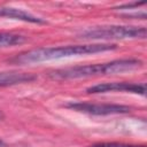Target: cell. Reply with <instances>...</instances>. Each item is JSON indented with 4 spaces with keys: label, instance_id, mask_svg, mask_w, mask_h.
I'll return each instance as SVG.
<instances>
[{
    "label": "cell",
    "instance_id": "8fae6325",
    "mask_svg": "<svg viewBox=\"0 0 147 147\" xmlns=\"http://www.w3.org/2000/svg\"><path fill=\"white\" fill-rule=\"evenodd\" d=\"M0 147H9V146H8V145H7V144H6V142L0 138Z\"/></svg>",
    "mask_w": 147,
    "mask_h": 147
},
{
    "label": "cell",
    "instance_id": "5b68a950",
    "mask_svg": "<svg viewBox=\"0 0 147 147\" xmlns=\"http://www.w3.org/2000/svg\"><path fill=\"white\" fill-rule=\"evenodd\" d=\"M87 93L98 94V93H107V92H129L134 94L145 95L146 85L138 83H129V82H111V83H100L86 88Z\"/></svg>",
    "mask_w": 147,
    "mask_h": 147
},
{
    "label": "cell",
    "instance_id": "52a82bcc",
    "mask_svg": "<svg viewBox=\"0 0 147 147\" xmlns=\"http://www.w3.org/2000/svg\"><path fill=\"white\" fill-rule=\"evenodd\" d=\"M37 79V76L29 72L18 71H1L0 72V87L13 86L17 84L31 83Z\"/></svg>",
    "mask_w": 147,
    "mask_h": 147
},
{
    "label": "cell",
    "instance_id": "ba28073f",
    "mask_svg": "<svg viewBox=\"0 0 147 147\" xmlns=\"http://www.w3.org/2000/svg\"><path fill=\"white\" fill-rule=\"evenodd\" d=\"M146 2L141 1V2H130V3H124L121 6L115 7L114 9L119 11L123 16L125 17H134V18H141L145 20L146 18V11L144 9H139V7L145 6Z\"/></svg>",
    "mask_w": 147,
    "mask_h": 147
},
{
    "label": "cell",
    "instance_id": "277c9868",
    "mask_svg": "<svg viewBox=\"0 0 147 147\" xmlns=\"http://www.w3.org/2000/svg\"><path fill=\"white\" fill-rule=\"evenodd\" d=\"M65 108H69L75 111L88 114V115H96V116H105V115H121V114H129L132 108L125 105H117V103H98V102H68Z\"/></svg>",
    "mask_w": 147,
    "mask_h": 147
},
{
    "label": "cell",
    "instance_id": "7c38bea8",
    "mask_svg": "<svg viewBox=\"0 0 147 147\" xmlns=\"http://www.w3.org/2000/svg\"><path fill=\"white\" fill-rule=\"evenodd\" d=\"M3 118H5V115H3V114H2V111L0 110V121H1V119H3Z\"/></svg>",
    "mask_w": 147,
    "mask_h": 147
},
{
    "label": "cell",
    "instance_id": "9c48e42d",
    "mask_svg": "<svg viewBox=\"0 0 147 147\" xmlns=\"http://www.w3.org/2000/svg\"><path fill=\"white\" fill-rule=\"evenodd\" d=\"M24 36L13 33V32H0V47H10L15 45H21L25 42Z\"/></svg>",
    "mask_w": 147,
    "mask_h": 147
},
{
    "label": "cell",
    "instance_id": "3957f363",
    "mask_svg": "<svg viewBox=\"0 0 147 147\" xmlns=\"http://www.w3.org/2000/svg\"><path fill=\"white\" fill-rule=\"evenodd\" d=\"M82 39L91 40H108V39H136L146 37L145 26L134 25H102L92 29H86L79 34Z\"/></svg>",
    "mask_w": 147,
    "mask_h": 147
},
{
    "label": "cell",
    "instance_id": "7a4b0ae2",
    "mask_svg": "<svg viewBox=\"0 0 147 147\" xmlns=\"http://www.w3.org/2000/svg\"><path fill=\"white\" fill-rule=\"evenodd\" d=\"M142 65L141 60L139 59H119L106 63L96 64H86V65H76L69 68H62L49 72V77L53 79H78L93 76H103V75H115L125 71H131Z\"/></svg>",
    "mask_w": 147,
    "mask_h": 147
},
{
    "label": "cell",
    "instance_id": "30bf717a",
    "mask_svg": "<svg viewBox=\"0 0 147 147\" xmlns=\"http://www.w3.org/2000/svg\"><path fill=\"white\" fill-rule=\"evenodd\" d=\"M87 147H146V145H134L124 142H96Z\"/></svg>",
    "mask_w": 147,
    "mask_h": 147
},
{
    "label": "cell",
    "instance_id": "8992f818",
    "mask_svg": "<svg viewBox=\"0 0 147 147\" xmlns=\"http://www.w3.org/2000/svg\"><path fill=\"white\" fill-rule=\"evenodd\" d=\"M0 17H7V18L18 20V21L34 23V24H45V23H47L44 18H41L39 16H36L31 13H28L23 9L14 8V7H6V6H0Z\"/></svg>",
    "mask_w": 147,
    "mask_h": 147
},
{
    "label": "cell",
    "instance_id": "6da1fadb",
    "mask_svg": "<svg viewBox=\"0 0 147 147\" xmlns=\"http://www.w3.org/2000/svg\"><path fill=\"white\" fill-rule=\"evenodd\" d=\"M116 48L117 46L115 44H86V45H67L59 47H40L20 53L13 59H10L9 62L14 64L23 65V64L45 62V61L57 60L70 56L102 53V52L114 51Z\"/></svg>",
    "mask_w": 147,
    "mask_h": 147
}]
</instances>
